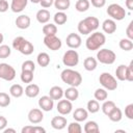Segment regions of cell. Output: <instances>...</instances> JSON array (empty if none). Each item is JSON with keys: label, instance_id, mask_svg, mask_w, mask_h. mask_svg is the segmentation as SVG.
I'll return each mask as SVG.
<instances>
[{"label": "cell", "instance_id": "cell-9", "mask_svg": "<svg viewBox=\"0 0 133 133\" xmlns=\"http://www.w3.org/2000/svg\"><path fill=\"white\" fill-rule=\"evenodd\" d=\"M16 77V70L8 63H0V79L5 81H12Z\"/></svg>", "mask_w": 133, "mask_h": 133}, {"label": "cell", "instance_id": "cell-17", "mask_svg": "<svg viewBox=\"0 0 133 133\" xmlns=\"http://www.w3.org/2000/svg\"><path fill=\"white\" fill-rule=\"evenodd\" d=\"M102 29L107 34H112L116 30V23L112 19H106L102 23Z\"/></svg>", "mask_w": 133, "mask_h": 133}, {"label": "cell", "instance_id": "cell-37", "mask_svg": "<svg viewBox=\"0 0 133 133\" xmlns=\"http://www.w3.org/2000/svg\"><path fill=\"white\" fill-rule=\"evenodd\" d=\"M104 103H103V105H102V107H101V109H102V111H103V113L105 114V115H108L109 113H110V111L116 106L115 105V103L113 102V101H103Z\"/></svg>", "mask_w": 133, "mask_h": 133}, {"label": "cell", "instance_id": "cell-5", "mask_svg": "<svg viewBox=\"0 0 133 133\" xmlns=\"http://www.w3.org/2000/svg\"><path fill=\"white\" fill-rule=\"evenodd\" d=\"M106 11L107 15L114 21H122L123 19H125L127 15L125 8L117 3H111L110 5H108Z\"/></svg>", "mask_w": 133, "mask_h": 133}, {"label": "cell", "instance_id": "cell-33", "mask_svg": "<svg viewBox=\"0 0 133 133\" xmlns=\"http://www.w3.org/2000/svg\"><path fill=\"white\" fill-rule=\"evenodd\" d=\"M86 110L90 113H97L99 110H100V104H99V101H97L96 99L95 100H89L86 104Z\"/></svg>", "mask_w": 133, "mask_h": 133}, {"label": "cell", "instance_id": "cell-39", "mask_svg": "<svg viewBox=\"0 0 133 133\" xmlns=\"http://www.w3.org/2000/svg\"><path fill=\"white\" fill-rule=\"evenodd\" d=\"M68 132L69 133H81L82 132V127L79 124V122H73L68 126Z\"/></svg>", "mask_w": 133, "mask_h": 133}, {"label": "cell", "instance_id": "cell-55", "mask_svg": "<svg viewBox=\"0 0 133 133\" xmlns=\"http://www.w3.org/2000/svg\"><path fill=\"white\" fill-rule=\"evenodd\" d=\"M29 1L32 2V3H34V4H37V3H39L41 0H29Z\"/></svg>", "mask_w": 133, "mask_h": 133}, {"label": "cell", "instance_id": "cell-31", "mask_svg": "<svg viewBox=\"0 0 133 133\" xmlns=\"http://www.w3.org/2000/svg\"><path fill=\"white\" fill-rule=\"evenodd\" d=\"M43 33L45 35H55L56 32H57V27L55 24H52V23H46L44 26H43Z\"/></svg>", "mask_w": 133, "mask_h": 133}, {"label": "cell", "instance_id": "cell-42", "mask_svg": "<svg viewBox=\"0 0 133 133\" xmlns=\"http://www.w3.org/2000/svg\"><path fill=\"white\" fill-rule=\"evenodd\" d=\"M21 69H22V71H31V72H34V70H35V63L32 60H25L22 63Z\"/></svg>", "mask_w": 133, "mask_h": 133}, {"label": "cell", "instance_id": "cell-15", "mask_svg": "<svg viewBox=\"0 0 133 133\" xmlns=\"http://www.w3.org/2000/svg\"><path fill=\"white\" fill-rule=\"evenodd\" d=\"M66 124H68L66 118L64 116H61V115L54 116L51 119V126L55 130H62V129H64L66 127Z\"/></svg>", "mask_w": 133, "mask_h": 133}, {"label": "cell", "instance_id": "cell-6", "mask_svg": "<svg viewBox=\"0 0 133 133\" xmlns=\"http://www.w3.org/2000/svg\"><path fill=\"white\" fill-rule=\"evenodd\" d=\"M99 82L105 88L106 90H115L117 88V81L114 76H112L110 73L104 72L99 77Z\"/></svg>", "mask_w": 133, "mask_h": 133}, {"label": "cell", "instance_id": "cell-16", "mask_svg": "<svg viewBox=\"0 0 133 133\" xmlns=\"http://www.w3.org/2000/svg\"><path fill=\"white\" fill-rule=\"evenodd\" d=\"M30 17H28L27 15H20L15 21V24L19 29H27L30 26Z\"/></svg>", "mask_w": 133, "mask_h": 133}, {"label": "cell", "instance_id": "cell-50", "mask_svg": "<svg viewBox=\"0 0 133 133\" xmlns=\"http://www.w3.org/2000/svg\"><path fill=\"white\" fill-rule=\"evenodd\" d=\"M22 133H34V126H25L21 130Z\"/></svg>", "mask_w": 133, "mask_h": 133}, {"label": "cell", "instance_id": "cell-7", "mask_svg": "<svg viewBox=\"0 0 133 133\" xmlns=\"http://www.w3.org/2000/svg\"><path fill=\"white\" fill-rule=\"evenodd\" d=\"M116 59V54L110 49H100L97 52V60L103 64H112Z\"/></svg>", "mask_w": 133, "mask_h": 133}, {"label": "cell", "instance_id": "cell-11", "mask_svg": "<svg viewBox=\"0 0 133 133\" xmlns=\"http://www.w3.org/2000/svg\"><path fill=\"white\" fill-rule=\"evenodd\" d=\"M56 109H57V111H58L59 114H61V115H68L73 110V104L68 99H65V100H61L60 99L58 101L57 105H56Z\"/></svg>", "mask_w": 133, "mask_h": 133}, {"label": "cell", "instance_id": "cell-13", "mask_svg": "<svg viewBox=\"0 0 133 133\" xmlns=\"http://www.w3.org/2000/svg\"><path fill=\"white\" fill-rule=\"evenodd\" d=\"M38 106L43 111H51L54 107V100L50 96H43L38 99Z\"/></svg>", "mask_w": 133, "mask_h": 133}, {"label": "cell", "instance_id": "cell-25", "mask_svg": "<svg viewBox=\"0 0 133 133\" xmlns=\"http://www.w3.org/2000/svg\"><path fill=\"white\" fill-rule=\"evenodd\" d=\"M49 96L55 101V100H60L62 97H63V89L60 87V86H52L49 90Z\"/></svg>", "mask_w": 133, "mask_h": 133}, {"label": "cell", "instance_id": "cell-44", "mask_svg": "<svg viewBox=\"0 0 133 133\" xmlns=\"http://www.w3.org/2000/svg\"><path fill=\"white\" fill-rule=\"evenodd\" d=\"M125 115L129 119H133V104H128L125 107Z\"/></svg>", "mask_w": 133, "mask_h": 133}, {"label": "cell", "instance_id": "cell-19", "mask_svg": "<svg viewBox=\"0 0 133 133\" xmlns=\"http://www.w3.org/2000/svg\"><path fill=\"white\" fill-rule=\"evenodd\" d=\"M50 17H51L50 11H49L48 9H46V8L39 9V10L36 12V15H35V18H36L37 22L41 23V24H46V23H48V22L50 21Z\"/></svg>", "mask_w": 133, "mask_h": 133}, {"label": "cell", "instance_id": "cell-35", "mask_svg": "<svg viewBox=\"0 0 133 133\" xmlns=\"http://www.w3.org/2000/svg\"><path fill=\"white\" fill-rule=\"evenodd\" d=\"M94 97H95V99L97 100V101H100V102H103V101H105L106 99H107V97H108V92H107V90L105 89V88H97L96 89V91H95V94H94Z\"/></svg>", "mask_w": 133, "mask_h": 133}, {"label": "cell", "instance_id": "cell-28", "mask_svg": "<svg viewBox=\"0 0 133 133\" xmlns=\"http://www.w3.org/2000/svg\"><path fill=\"white\" fill-rule=\"evenodd\" d=\"M83 130H84L85 133H98L100 131L99 125L95 121H88V122H86V124L84 125Z\"/></svg>", "mask_w": 133, "mask_h": 133}, {"label": "cell", "instance_id": "cell-3", "mask_svg": "<svg viewBox=\"0 0 133 133\" xmlns=\"http://www.w3.org/2000/svg\"><path fill=\"white\" fill-rule=\"evenodd\" d=\"M61 80L70 86L78 87L82 83V76L79 72L72 69H64L60 74Z\"/></svg>", "mask_w": 133, "mask_h": 133}, {"label": "cell", "instance_id": "cell-27", "mask_svg": "<svg viewBox=\"0 0 133 133\" xmlns=\"http://www.w3.org/2000/svg\"><path fill=\"white\" fill-rule=\"evenodd\" d=\"M9 94L14 98H20L24 94V88L21 84H12L9 87Z\"/></svg>", "mask_w": 133, "mask_h": 133}, {"label": "cell", "instance_id": "cell-36", "mask_svg": "<svg viewBox=\"0 0 133 133\" xmlns=\"http://www.w3.org/2000/svg\"><path fill=\"white\" fill-rule=\"evenodd\" d=\"M126 70H127V65L126 64H119L116 68L115 76L119 81H125L126 80Z\"/></svg>", "mask_w": 133, "mask_h": 133}, {"label": "cell", "instance_id": "cell-30", "mask_svg": "<svg viewBox=\"0 0 133 133\" xmlns=\"http://www.w3.org/2000/svg\"><path fill=\"white\" fill-rule=\"evenodd\" d=\"M54 6L60 11H64L70 8L71 6V0H54Z\"/></svg>", "mask_w": 133, "mask_h": 133}, {"label": "cell", "instance_id": "cell-21", "mask_svg": "<svg viewBox=\"0 0 133 133\" xmlns=\"http://www.w3.org/2000/svg\"><path fill=\"white\" fill-rule=\"evenodd\" d=\"M63 96L65 97V99H68L69 101H76L79 97V91L77 89V87L75 86H70L69 88H66L65 90H63Z\"/></svg>", "mask_w": 133, "mask_h": 133}, {"label": "cell", "instance_id": "cell-54", "mask_svg": "<svg viewBox=\"0 0 133 133\" xmlns=\"http://www.w3.org/2000/svg\"><path fill=\"white\" fill-rule=\"evenodd\" d=\"M3 39H4V36H3V34L0 32V45L3 43Z\"/></svg>", "mask_w": 133, "mask_h": 133}, {"label": "cell", "instance_id": "cell-2", "mask_svg": "<svg viewBox=\"0 0 133 133\" xmlns=\"http://www.w3.org/2000/svg\"><path fill=\"white\" fill-rule=\"evenodd\" d=\"M106 42V36L104 33L99 31H94L85 41V47L89 51L99 50Z\"/></svg>", "mask_w": 133, "mask_h": 133}, {"label": "cell", "instance_id": "cell-18", "mask_svg": "<svg viewBox=\"0 0 133 133\" xmlns=\"http://www.w3.org/2000/svg\"><path fill=\"white\" fill-rule=\"evenodd\" d=\"M27 4H28V0H11L9 7L14 12H21L25 9Z\"/></svg>", "mask_w": 133, "mask_h": 133}, {"label": "cell", "instance_id": "cell-40", "mask_svg": "<svg viewBox=\"0 0 133 133\" xmlns=\"http://www.w3.org/2000/svg\"><path fill=\"white\" fill-rule=\"evenodd\" d=\"M10 104V96L6 92H0V107H7Z\"/></svg>", "mask_w": 133, "mask_h": 133}, {"label": "cell", "instance_id": "cell-10", "mask_svg": "<svg viewBox=\"0 0 133 133\" xmlns=\"http://www.w3.org/2000/svg\"><path fill=\"white\" fill-rule=\"evenodd\" d=\"M44 44H45V46L48 49H50L52 51H57L62 46L61 39L59 37H57L56 34L55 35H45V37H44Z\"/></svg>", "mask_w": 133, "mask_h": 133}, {"label": "cell", "instance_id": "cell-20", "mask_svg": "<svg viewBox=\"0 0 133 133\" xmlns=\"http://www.w3.org/2000/svg\"><path fill=\"white\" fill-rule=\"evenodd\" d=\"M39 91H41V90H39V86H38L37 84H34V83H29V84L26 86L25 90H24L25 95H26L28 98H36V97L38 96Z\"/></svg>", "mask_w": 133, "mask_h": 133}, {"label": "cell", "instance_id": "cell-1", "mask_svg": "<svg viewBox=\"0 0 133 133\" xmlns=\"http://www.w3.org/2000/svg\"><path fill=\"white\" fill-rule=\"evenodd\" d=\"M100 26V22L98 20V18L96 17H87L83 20H81L78 23L77 29L78 32L83 34V35H87L94 31H96Z\"/></svg>", "mask_w": 133, "mask_h": 133}, {"label": "cell", "instance_id": "cell-26", "mask_svg": "<svg viewBox=\"0 0 133 133\" xmlns=\"http://www.w3.org/2000/svg\"><path fill=\"white\" fill-rule=\"evenodd\" d=\"M107 116L109 117V119H110L111 122L117 123V122H119V121L123 118V112H122V110H121L118 107L115 106V107L110 111V113H109Z\"/></svg>", "mask_w": 133, "mask_h": 133}, {"label": "cell", "instance_id": "cell-4", "mask_svg": "<svg viewBox=\"0 0 133 133\" xmlns=\"http://www.w3.org/2000/svg\"><path fill=\"white\" fill-rule=\"evenodd\" d=\"M12 48L23 55H30L34 51L33 45L23 36H17L12 41Z\"/></svg>", "mask_w": 133, "mask_h": 133}, {"label": "cell", "instance_id": "cell-48", "mask_svg": "<svg viewBox=\"0 0 133 133\" xmlns=\"http://www.w3.org/2000/svg\"><path fill=\"white\" fill-rule=\"evenodd\" d=\"M53 3H54V0H41L39 1V4L43 8H48L51 5H53Z\"/></svg>", "mask_w": 133, "mask_h": 133}, {"label": "cell", "instance_id": "cell-52", "mask_svg": "<svg viewBox=\"0 0 133 133\" xmlns=\"http://www.w3.org/2000/svg\"><path fill=\"white\" fill-rule=\"evenodd\" d=\"M125 4L129 10H133V0H126Z\"/></svg>", "mask_w": 133, "mask_h": 133}, {"label": "cell", "instance_id": "cell-22", "mask_svg": "<svg viewBox=\"0 0 133 133\" xmlns=\"http://www.w3.org/2000/svg\"><path fill=\"white\" fill-rule=\"evenodd\" d=\"M88 116V111L84 108H77L73 112V118L77 122H83L87 118Z\"/></svg>", "mask_w": 133, "mask_h": 133}, {"label": "cell", "instance_id": "cell-49", "mask_svg": "<svg viewBox=\"0 0 133 133\" xmlns=\"http://www.w3.org/2000/svg\"><path fill=\"white\" fill-rule=\"evenodd\" d=\"M7 126V119L5 116L0 115V131H3L4 128H6Z\"/></svg>", "mask_w": 133, "mask_h": 133}, {"label": "cell", "instance_id": "cell-14", "mask_svg": "<svg viewBox=\"0 0 133 133\" xmlns=\"http://www.w3.org/2000/svg\"><path fill=\"white\" fill-rule=\"evenodd\" d=\"M44 119V113L42 109L33 108L28 112V121L31 124H39Z\"/></svg>", "mask_w": 133, "mask_h": 133}, {"label": "cell", "instance_id": "cell-32", "mask_svg": "<svg viewBox=\"0 0 133 133\" xmlns=\"http://www.w3.org/2000/svg\"><path fill=\"white\" fill-rule=\"evenodd\" d=\"M90 6V3L88 0H78L75 4V8L79 12H84L86 11Z\"/></svg>", "mask_w": 133, "mask_h": 133}, {"label": "cell", "instance_id": "cell-45", "mask_svg": "<svg viewBox=\"0 0 133 133\" xmlns=\"http://www.w3.org/2000/svg\"><path fill=\"white\" fill-rule=\"evenodd\" d=\"M89 3H91V5L95 6V7H97V8H101V7L105 6L106 0H90Z\"/></svg>", "mask_w": 133, "mask_h": 133}, {"label": "cell", "instance_id": "cell-38", "mask_svg": "<svg viewBox=\"0 0 133 133\" xmlns=\"http://www.w3.org/2000/svg\"><path fill=\"white\" fill-rule=\"evenodd\" d=\"M21 81L23 83H31L33 80V72L31 71H22L21 72Z\"/></svg>", "mask_w": 133, "mask_h": 133}, {"label": "cell", "instance_id": "cell-46", "mask_svg": "<svg viewBox=\"0 0 133 133\" xmlns=\"http://www.w3.org/2000/svg\"><path fill=\"white\" fill-rule=\"evenodd\" d=\"M126 34H127V37L130 38V39H133V21H131L126 29Z\"/></svg>", "mask_w": 133, "mask_h": 133}, {"label": "cell", "instance_id": "cell-8", "mask_svg": "<svg viewBox=\"0 0 133 133\" xmlns=\"http://www.w3.org/2000/svg\"><path fill=\"white\" fill-rule=\"evenodd\" d=\"M62 62L65 66H76L79 63V54L75 49L68 50L62 56Z\"/></svg>", "mask_w": 133, "mask_h": 133}, {"label": "cell", "instance_id": "cell-51", "mask_svg": "<svg viewBox=\"0 0 133 133\" xmlns=\"http://www.w3.org/2000/svg\"><path fill=\"white\" fill-rule=\"evenodd\" d=\"M46 129L39 126H34V133H45Z\"/></svg>", "mask_w": 133, "mask_h": 133}, {"label": "cell", "instance_id": "cell-47", "mask_svg": "<svg viewBox=\"0 0 133 133\" xmlns=\"http://www.w3.org/2000/svg\"><path fill=\"white\" fill-rule=\"evenodd\" d=\"M8 2L6 0H0V12H5L8 9Z\"/></svg>", "mask_w": 133, "mask_h": 133}, {"label": "cell", "instance_id": "cell-23", "mask_svg": "<svg viewBox=\"0 0 133 133\" xmlns=\"http://www.w3.org/2000/svg\"><path fill=\"white\" fill-rule=\"evenodd\" d=\"M97 65H98V60L91 56H88L84 59L83 61V66L86 71L88 72H91V71H95L97 69Z\"/></svg>", "mask_w": 133, "mask_h": 133}, {"label": "cell", "instance_id": "cell-53", "mask_svg": "<svg viewBox=\"0 0 133 133\" xmlns=\"http://www.w3.org/2000/svg\"><path fill=\"white\" fill-rule=\"evenodd\" d=\"M3 133H16V130L11 129V128H4L3 129Z\"/></svg>", "mask_w": 133, "mask_h": 133}, {"label": "cell", "instance_id": "cell-29", "mask_svg": "<svg viewBox=\"0 0 133 133\" xmlns=\"http://www.w3.org/2000/svg\"><path fill=\"white\" fill-rule=\"evenodd\" d=\"M53 20H54L55 25H63V24H65L66 21H68V16H66V14H65L64 11L58 10V11L54 15Z\"/></svg>", "mask_w": 133, "mask_h": 133}, {"label": "cell", "instance_id": "cell-24", "mask_svg": "<svg viewBox=\"0 0 133 133\" xmlns=\"http://www.w3.org/2000/svg\"><path fill=\"white\" fill-rule=\"evenodd\" d=\"M36 62H37V64H38L39 66H42V68L48 66L49 63H50V56H49V54L46 53V52H41V53H38V55H37V57H36Z\"/></svg>", "mask_w": 133, "mask_h": 133}, {"label": "cell", "instance_id": "cell-41", "mask_svg": "<svg viewBox=\"0 0 133 133\" xmlns=\"http://www.w3.org/2000/svg\"><path fill=\"white\" fill-rule=\"evenodd\" d=\"M11 54L10 47L7 45H0V58H7Z\"/></svg>", "mask_w": 133, "mask_h": 133}, {"label": "cell", "instance_id": "cell-43", "mask_svg": "<svg viewBox=\"0 0 133 133\" xmlns=\"http://www.w3.org/2000/svg\"><path fill=\"white\" fill-rule=\"evenodd\" d=\"M126 80L127 81H133V61H131L129 63V65H127V70H126Z\"/></svg>", "mask_w": 133, "mask_h": 133}, {"label": "cell", "instance_id": "cell-12", "mask_svg": "<svg viewBox=\"0 0 133 133\" xmlns=\"http://www.w3.org/2000/svg\"><path fill=\"white\" fill-rule=\"evenodd\" d=\"M65 43H66V46L71 49H78L81 44H82V39H81V36L78 34V33H70L66 38H65Z\"/></svg>", "mask_w": 133, "mask_h": 133}, {"label": "cell", "instance_id": "cell-34", "mask_svg": "<svg viewBox=\"0 0 133 133\" xmlns=\"http://www.w3.org/2000/svg\"><path fill=\"white\" fill-rule=\"evenodd\" d=\"M118 46L124 51H131L133 49V42L130 38H122L118 43Z\"/></svg>", "mask_w": 133, "mask_h": 133}]
</instances>
